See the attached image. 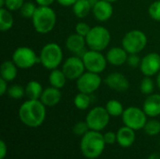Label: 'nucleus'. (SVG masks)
<instances>
[{
	"label": "nucleus",
	"instance_id": "nucleus-16",
	"mask_svg": "<svg viewBox=\"0 0 160 159\" xmlns=\"http://www.w3.org/2000/svg\"><path fill=\"white\" fill-rule=\"evenodd\" d=\"M112 4L105 0H98L92 8L94 18L100 22L109 21L113 14V7Z\"/></svg>",
	"mask_w": 160,
	"mask_h": 159
},
{
	"label": "nucleus",
	"instance_id": "nucleus-22",
	"mask_svg": "<svg viewBox=\"0 0 160 159\" xmlns=\"http://www.w3.org/2000/svg\"><path fill=\"white\" fill-rule=\"evenodd\" d=\"M93 5L90 0H77L76 3L72 6V11L76 17L79 19H83L92 12Z\"/></svg>",
	"mask_w": 160,
	"mask_h": 159
},
{
	"label": "nucleus",
	"instance_id": "nucleus-29",
	"mask_svg": "<svg viewBox=\"0 0 160 159\" xmlns=\"http://www.w3.org/2000/svg\"><path fill=\"white\" fill-rule=\"evenodd\" d=\"M143 129L148 136H157L160 133V122L156 119L147 121Z\"/></svg>",
	"mask_w": 160,
	"mask_h": 159
},
{
	"label": "nucleus",
	"instance_id": "nucleus-33",
	"mask_svg": "<svg viewBox=\"0 0 160 159\" xmlns=\"http://www.w3.org/2000/svg\"><path fill=\"white\" fill-rule=\"evenodd\" d=\"M89 130H90V128L85 121L78 122L73 127V133L76 134L77 136H81V137H82L84 134H86Z\"/></svg>",
	"mask_w": 160,
	"mask_h": 159
},
{
	"label": "nucleus",
	"instance_id": "nucleus-39",
	"mask_svg": "<svg viewBox=\"0 0 160 159\" xmlns=\"http://www.w3.org/2000/svg\"><path fill=\"white\" fill-rule=\"evenodd\" d=\"M8 89V82L0 78V96H4L5 94H7Z\"/></svg>",
	"mask_w": 160,
	"mask_h": 159
},
{
	"label": "nucleus",
	"instance_id": "nucleus-35",
	"mask_svg": "<svg viewBox=\"0 0 160 159\" xmlns=\"http://www.w3.org/2000/svg\"><path fill=\"white\" fill-rule=\"evenodd\" d=\"M90 30H91L90 25L88 23H86L85 22H79L75 26V33H77L84 37L88 35Z\"/></svg>",
	"mask_w": 160,
	"mask_h": 159
},
{
	"label": "nucleus",
	"instance_id": "nucleus-31",
	"mask_svg": "<svg viewBox=\"0 0 160 159\" xmlns=\"http://www.w3.org/2000/svg\"><path fill=\"white\" fill-rule=\"evenodd\" d=\"M7 94L13 99H21L25 96V89L20 84H12L8 86Z\"/></svg>",
	"mask_w": 160,
	"mask_h": 159
},
{
	"label": "nucleus",
	"instance_id": "nucleus-4",
	"mask_svg": "<svg viewBox=\"0 0 160 159\" xmlns=\"http://www.w3.org/2000/svg\"><path fill=\"white\" fill-rule=\"evenodd\" d=\"M39 63L48 70L58 68L63 63L64 53L62 48L55 42H49L45 44L38 54Z\"/></svg>",
	"mask_w": 160,
	"mask_h": 159
},
{
	"label": "nucleus",
	"instance_id": "nucleus-14",
	"mask_svg": "<svg viewBox=\"0 0 160 159\" xmlns=\"http://www.w3.org/2000/svg\"><path fill=\"white\" fill-rule=\"evenodd\" d=\"M106 85L115 92H126L129 88V81L121 72H112L105 79Z\"/></svg>",
	"mask_w": 160,
	"mask_h": 159
},
{
	"label": "nucleus",
	"instance_id": "nucleus-3",
	"mask_svg": "<svg viewBox=\"0 0 160 159\" xmlns=\"http://www.w3.org/2000/svg\"><path fill=\"white\" fill-rule=\"evenodd\" d=\"M33 27L38 34L46 35L51 33L56 25L57 16L51 7H38L33 16Z\"/></svg>",
	"mask_w": 160,
	"mask_h": 159
},
{
	"label": "nucleus",
	"instance_id": "nucleus-19",
	"mask_svg": "<svg viewBox=\"0 0 160 159\" xmlns=\"http://www.w3.org/2000/svg\"><path fill=\"white\" fill-rule=\"evenodd\" d=\"M116 136H117V143L122 148L131 147L136 141L135 130H133L132 128L126 127V126L120 127L117 130Z\"/></svg>",
	"mask_w": 160,
	"mask_h": 159
},
{
	"label": "nucleus",
	"instance_id": "nucleus-26",
	"mask_svg": "<svg viewBox=\"0 0 160 159\" xmlns=\"http://www.w3.org/2000/svg\"><path fill=\"white\" fill-rule=\"evenodd\" d=\"M107 112H109V114L112 117H118V116H122L125 109L123 107V104L116 100V99H111L107 102L106 106H105Z\"/></svg>",
	"mask_w": 160,
	"mask_h": 159
},
{
	"label": "nucleus",
	"instance_id": "nucleus-24",
	"mask_svg": "<svg viewBox=\"0 0 160 159\" xmlns=\"http://www.w3.org/2000/svg\"><path fill=\"white\" fill-rule=\"evenodd\" d=\"M68 78L66 77L65 73L63 72L62 69L59 68H55L51 70L50 74H49V83L51 86L58 88V89H62L67 82Z\"/></svg>",
	"mask_w": 160,
	"mask_h": 159
},
{
	"label": "nucleus",
	"instance_id": "nucleus-17",
	"mask_svg": "<svg viewBox=\"0 0 160 159\" xmlns=\"http://www.w3.org/2000/svg\"><path fill=\"white\" fill-rule=\"evenodd\" d=\"M128 53L123 47H112L106 53L108 64L114 67H121L128 61Z\"/></svg>",
	"mask_w": 160,
	"mask_h": 159
},
{
	"label": "nucleus",
	"instance_id": "nucleus-42",
	"mask_svg": "<svg viewBox=\"0 0 160 159\" xmlns=\"http://www.w3.org/2000/svg\"><path fill=\"white\" fill-rule=\"evenodd\" d=\"M147 159H160V156L158 155V154H156V153H154V154L150 155Z\"/></svg>",
	"mask_w": 160,
	"mask_h": 159
},
{
	"label": "nucleus",
	"instance_id": "nucleus-34",
	"mask_svg": "<svg viewBox=\"0 0 160 159\" xmlns=\"http://www.w3.org/2000/svg\"><path fill=\"white\" fill-rule=\"evenodd\" d=\"M24 0H5V7L10 11H18L24 4Z\"/></svg>",
	"mask_w": 160,
	"mask_h": 159
},
{
	"label": "nucleus",
	"instance_id": "nucleus-12",
	"mask_svg": "<svg viewBox=\"0 0 160 159\" xmlns=\"http://www.w3.org/2000/svg\"><path fill=\"white\" fill-rule=\"evenodd\" d=\"M61 69L65 73L68 80L70 81H77L86 70L82 57L78 55H73L67 58L63 62Z\"/></svg>",
	"mask_w": 160,
	"mask_h": 159
},
{
	"label": "nucleus",
	"instance_id": "nucleus-1",
	"mask_svg": "<svg viewBox=\"0 0 160 159\" xmlns=\"http://www.w3.org/2000/svg\"><path fill=\"white\" fill-rule=\"evenodd\" d=\"M19 119L26 127L36 128L46 119V106L39 99H27L19 108Z\"/></svg>",
	"mask_w": 160,
	"mask_h": 159
},
{
	"label": "nucleus",
	"instance_id": "nucleus-27",
	"mask_svg": "<svg viewBox=\"0 0 160 159\" xmlns=\"http://www.w3.org/2000/svg\"><path fill=\"white\" fill-rule=\"evenodd\" d=\"M91 104V95L79 92L74 97V105L78 110L84 111L90 107Z\"/></svg>",
	"mask_w": 160,
	"mask_h": 159
},
{
	"label": "nucleus",
	"instance_id": "nucleus-45",
	"mask_svg": "<svg viewBox=\"0 0 160 159\" xmlns=\"http://www.w3.org/2000/svg\"><path fill=\"white\" fill-rule=\"evenodd\" d=\"M105 1H108V2H111V3H114V2H117L119 0H105Z\"/></svg>",
	"mask_w": 160,
	"mask_h": 159
},
{
	"label": "nucleus",
	"instance_id": "nucleus-32",
	"mask_svg": "<svg viewBox=\"0 0 160 159\" xmlns=\"http://www.w3.org/2000/svg\"><path fill=\"white\" fill-rule=\"evenodd\" d=\"M149 16L157 22H160V0L154 1L148 7Z\"/></svg>",
	"mask_w": 160,
	"mask_h": 159
},
{
	"label": "nucleus",
	"instance_id": "nucleus-28",
	"mask_svg": "<svg viewBox=\"0 0 160 159\" xmlns=\"http://www.w3.org/2000/svg\"><path fill=\"white\" fill-rule=\"evenodd\" d=\"M140 91L142 94L145 96H149L151 94H154L155 91V82L151 77L144 76L143 79H142L140 82Z\"/></svg>",
	"mask_w": 160,
	"mask_h": 159
},
{
	"label": "nucleus",
	"instance_id": "nucleus-38",
	"mask_svg": "<svg viewBox=\"0 0 160 159\" xmlns=\"http://www.w3.org/2000/svg\"><path fill=\"white\" fill-rule=\"evenodd\" d=\"M8 155V147L6 142L1 140L0 141V159H5Z\"/></svg>",
	"mask_w": 160,
	"mask_h": 159
},
{
	"label": "nucleus",
	"instance_id": "nucleus-23",
	"mask_svg": "<svg viewBox=\"0 0 160 159\" xmlns=\"http://www.w3.org/2000/svg\"><path fill=\"white\" fill-rule=\"evenodd\" d=\"M24 89H25V97L28 99H35V100L40 99L44 90L41 83L38 81L28 82Z\"/></svg>",
	"mask_w": 160,
	"mask_h": 159
},
{
	"label": "nucleus",
	"instance_id": "nucleus-21",
	"mask_svg": "<svg viewBox=\"0 0 160 159\" xmlns=\"http://www.w3.org/2000/svg\"><path fill=\"white\" fill-rule=\"evenodd\" d=\"M17 74H18V67L14 64L12 60H7L1 64L0 67L1 79L9 82L16 79Z\"/></svg>",
	"mask_w": 160,
	"mask_h": 159
},
{
	"label": "nucleus",
	"instance_id": "nucleus-43",
	"mask_svg": "<svg viewBox=\"0 0 160 159\" xmlns=\"http://www.w3.org/2000/svg\"><path fill=\"white\" fill-rule=\"evenodd\" d=\"M157 85H158V89L160 90V71L158 72V74L157 75Z\"/></svg>",
	"mask_w": 160,
	"mask_h": 159
},
{
	"label": "nucleus",
	"instance_id": "nucleus-5",
	"mask_svg": "<svg viewBox=\"0 0 160 159\" xmlns=\"http://www.w3.org/2000/svg\"><path fill=\"white\" fill-rule=\"evenodd\" d=\"M112 39V35L108 28L102 25L91 27L88 35L85 37L86 45L90 50L103 52L106 50Z\"/></svg>",
	"mask_w": 160,
	"mask_h": 159
},
{
	"label": "nucleus",
	"instance_id": "nucleus-9",
	"mask_svg": "<svg viewBox=\"0 0 160 159\" xmlns=\"http://www.w3.org/2000/svg\"><path fill=\"white\" fill-rule=\"evenodd\" d=\"M86 71L100 74L107 67V58L102 52H98L94 50H88L84 52L82 57Z\"/></svg>",
	"mask_w": 160,
	"mask_h": 159
},
{
	"label": "nucleus",
	"instance_id": "nucleus-15",
	"mask_svg": "<svg viewBox=\"0 0 160 159\" xmlns=\"http://www.w3.org/2000/svg\"><path fill=\"white\" fill-rule=\"evenodd\" d=\"M65 45L68 52L80 57H82V55L86 52L85 47L87 45H86L85 37L77 33L69 35L66 39Z\"/></svg>",
	"mask_w": 160,
	"mask_h": 159
},
{
	"label": "nucleus",
	"instance_id": "nucleus-37",
	"mask_svg": "<svg viewBox=\"0 0 160 159\" xmlns=\"http://www.w3.org/2000/svg\"><path fill=\"white\" fill-rule=\"evenodd\" d=\"M103 136H104V140H105L106 144H114L115 142H117L116 133H114L112 131H108Z\"/></svg>",
	"mask_w": 160,
	"mask_h": 159
},
{
	"label": "nucleus",
	"instance_id": "nucleus-41",
	"mask_svg": "<svg viewBox=\"0 0 160 159\" xmlns=\"http://www.w3.org/2000/svg\"><path fill=\"white\" fill-rule=\"evenodd\" d=\"M77 0H56V2L63 7H72Z\"/></svg>",
	"mask_w": 160,
	"mask_h": 159
},
{
	"label": "nucleus",
	"instance_id": "nucleus-11",
	"mask_svg": "<svg viewBox=\"0 0 160 159\" xmlns=\"http://www.w3.org/2000/svg\"><path fill=\"white\" fill-rule=\"evenodd\" d=\"M102 84V79L99 74L86 71L77 81L76 86L79 92L88 95L94 94Z\"/></svg>",
	"mask_w": 160,
	"mask_h": 159
},
{
	"label": "nucleus",
	"instance_id": "nucleus-8",
	"mask_svg": "<svg viewBox=\"0 0 160 159\" xmlns=\"http://www.w3.org/2000/svg\"><path fill=\"white\" fill-rule=\"evenodd\" d=\"M122 121L126 127L137 131L144 128L147 122V115L142 109L131 106L124 111L122 114Z\"/></svg>",
	"mask_w": 160,
	"mask_h": 159
},
{
	"label": "nucleus",
	"instance_id": "nucleus-40",
	"mask_svg": "<svg viewBox=\"0 0 160 159\" xmlns=\"http://www.w3.org/2000/svg\"><path fill=\"white\" fill-rule=\"evenodd\" d=\"M56 0H35L38 7H51Z\"/></svg>",
	"mask_w": 160,
	"mask_h": 159
},
{
	"label": "nucleus",
	"instance_id": "nucleus-25",
	"mask_svg": "<svg viewBox=\"0 0 160 159\" xmlns=\"http://www.w3.org/2000/svg\"><path fill=\"white\" fill-rule=\"evenodd\" d=\"M11 12L6 7L0 8V30L2 32H8L13 27L14 18Z\"/></svg>",
	"mask_w": 160,
	"mask_h": 159
},
{
	"label": "nucleus",
	"instance_id": "nucleus-7",
	"mask_svg": "<svg viewBox=\"0 0 160 159\" xmlns=\"http://www.w3.org/2000/svg\"><path fill=\"white\" fill-rule=\"evenodd\" d=\"M11 60L18 67V68L28 69L39 62V57L33 49L27 46H21L13 52Z\"/></svg>",
	"mask_w": 160,
	"mask_h": 159
},
{
	"label": "nucleus",
	"instance_id": "nucleus-30",
	"mask_svg": "<svg viewBox=\"0 0 160 159\" xmlns=\"http://www.w3.org/2000/svg\"><path fill=\"white\" fill-rule=\"evenodd\" d=\"M37 8H38V7L36 6L35 3L24 2V4L22 5V7H21V9L19 11L22 15V17H23L25 19H32Z\"/></svg>",
	"mask_w": 160,
	"mask_h": 159
},
{
	"label": "nucleus",
	"instance_id": "nucleus-36",
	"mask_svg": "<svg viewBox=\"0 0 160 159\" xmlns=\"http://www.w3.org/2000/svg\"><path fill=\"white\" fill-rule=\"evenodd\" d=\"M141 62H142V59L141 57L139 56V53H132V54H128V65L131 67H140V65H141Z\"/></svg>",
	"mask_w": 160,
	"mask_h": 159
},
{
	"label": "nucleus",
	"instance_id": "nucleus-20",
	"mask_svg": "<svg viewBox=\"0 0 160 159\" xmlns=\"http://www.w3.org/2000/svg\"><path fill=\"white\" fill-rule=\"evenodd\" d=\"M60 90L61 89L50 86L43 90V93H42L39 100L46 107H54L61 101L62 93Z\"/></svg>",
	"mask_w": 160,
	"mask_h": 159
},
{
	"label": "nucleus",
	"instance_id": "nucleus-18",
	"mask_svg": "<svg viewBox=\"0 0 160 159\" xmlns=\"http://www.w3.org/2000/svg\"><path fill=\"white\" fill-rule=\"evenodd\" d=\"M142 110L147 116L155 118L160 115V94H151L147 96L143 102Z\"/></svg>",
	"mask_w": 160,
	"mask_h": 159
},
{
	"label": "nucleus",
	"instance_id": "nucleus-6",
	"mask_svg": "<svg viewBox=\"0 0 160 159\" xmlns=\"http://www.w3.org/2000/svg\"><path fill=\"white\" fill-rule=\"evenodd\" d=\"M148 39L144 32L139 29H133L125 34L122 38V47L128 54L140 53L147 45Z\"/></svg>",
	"mask_w": 160,
	"mask_h": 159
},
{
	"label": "nucleus",
	"instance_id": "nucleus-13",
	"mask_svg": "<svg viewBox=\"0 0 160 159\" xmlns=\"http://www.w3.org/2000/svg\"><path fill=\"white\" fill-rule=\"evenodd\" d=\"M141 72L147 77H153L160 71V54L158 52H150L142 57L140 65Z\"/></svg>",
	"mask_w": 160,
	"mask_h": 159
},
{
	"label": "nucleus",
	"instance_id": "nucleus-2",
	"mask_svg": "<svg viewBox=\"0 0 160 159\" xmlns=\"http://www.w3.org/2000/svg\"><path fill=\"white\" fill-rule=\"evenodd\" d=\"M105 140L100 131L89 130L82 137L80 148L84 157L96 159L99 157L105 150Z\"/></svg>",
	"mask_w": 160,
	"mask_h": 159
},
{
	"label": "nucleus",
	"instance_id": "nucleus-10",
	"mask_svg": "<svg viewBox=\"0 0 160 159\" xmlns=\"http://www.w3.org/2000/svg\"><path fill=\"white\" fill-rule=\"evenodd\" d=\"M111 115L105 107L98 106L89 111L86 115L85 122L87 123L90 130L102 131L110 122Z\"/></svg>",
	"mask_w": 160,
	"mask_h": 159
},
{
	"label": "nucleus",
	"instance_id": "nucleus-44",
	"mask_svg": "<svg viewBox=\"0 0 160 159\" xmlns=\"http://www.w3.org/2000/svg\"><path fill=\"white\" fill-rule=\"evenodd\" d=\"M5 7V0H0V8Z\"/></svg>",
	"mask_w": 160,
	"mask_h": 159
}]
</instances>
